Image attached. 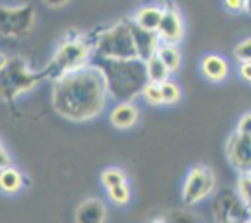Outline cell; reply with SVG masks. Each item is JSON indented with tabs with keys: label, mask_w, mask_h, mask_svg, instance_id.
Listing matches in <instances>:
<instances>
[{
	"label": "cell",
	"mask_w": 251,
	"mask_h": 223,
	"mask_svg": "<svg viewBox=\"0 0 251 223\" xmlns=\"http://www.w3.org/2000/svg\"><path fill=\"white\" fill-rule=\"evenodd\" d=\"M108 97L110 96L102 69L90 61L54 82L51 105L60 117L83 123L103 112Z\"/></svg>",
	"instance_id": "1"
},
{
	"label": "cell",
	"mask_w": 251,
	"mask_h": 223,
	"mask_svg": "<svg viewBox=\"0 0 251 223\" xmlns=\"http://www.w3.org/2000/svg\"><path fill=\"white\" fill-rule=\"evenodd\" d=\"M92 63L102 69L105 76L109 96L122 102H131L142 95L149 83L146 64L140 59L132 60H110V59H91Z\"/></svg>",
	"instance_id": "2"
},
{
	"label": "cell",
	"mask_w": 251,
	"mask_h": 223,
	"mask_svg": "<svg viewBox=\"0 0 251 223\" xmlns=\"http://www.w3.org/2000/svg\"><path fill=\"white\" fill-rule=\"evenodd\" d=\"M92 58L110 60L139 59L129 20H122L96 36L92 41Z\"/></svg>",
	"instance_id": "3"
},
{
	"label": "cell",
	"mask_w": 251,
	"mask_h": 223,
	"mask_svg": "<svg viewBox=\"0 0 251 223\" xmlns=\"http://www.w3.org/2000/svg\"><path fill=\"white\" fill-rule=\"evenodd\" d=\"M92 59V42L85 37H69L59 46L53 59L42 70L44 78L54 81L68 75L71 71L88 64Z\"/></svg>",
	"instance_id": "4"
},
{
	"label": "cell",
	"mask_w": 251,
	"mask_h": 223,
	"mask_svg": "<svg viewBox=\"0 0 251 223\" xmlns=\"http://www.w3.org/2000/svg\"><path fill=\"white\" fill-rule=\"evenodd\" d=\"M0 93L5 102H12L44 78L42 71L31 70L22 56L9 58L4 66H0Z\"/></svg>",
	"instance_id": "5"
},
{
	"label": "cell",
	"mask_w": 251,
	"mask_h": 223,
	"mask_svg": "<svg viewBox=\"0 0 251 223\" xmlns=\"http://www.w3.org/2000/svg\"><path fill=\"white\" fill-rule=\"evenodd\" d=\"M36 12L33 5L27 4L0 7V32L7 38L27 36L33 28Z\"/></svg>",
	"instance_id": "6"
},
{
	"label": "cell",
	"mask_w": 251,
	"mask_h": 223,
	"mask_svg": "<svg viewBox=\"0 0 251 223\" xmlns=\"http://www.w3.org/2000/svg\"><path fill=\"white\" fill-rule=\"evenodd\" d=\"M215 188L216 175L212 169L207 166H195L186 175L181 198L185 205H196L212 194Z\"/></svg>",
	"instance_id": "7"
},
{
	"label": "cell",
	"mask_w": 251,
	"mask_h": 223,
	"mask_svg": "<svg viewBox=\"0 0 251 223\" xmlns=\"http://www.w3.org/2000/svg\"><path fill=\"white\" fill-rule=\"evenodd\" d=\"M215 218L217 223L229 222V221H239L247 222L251 217L249 208L242 201L238 194L232 191H222L215 198Z\"/></svg>",
	"instance_id": "8"
},
{
	"label": "cell",
	"mask_w": 251,
	"mask_h": 223,
	"mask_svg": "<svg viewBox=\"0 0 251 223\" xmlns=\"http://www.w3.org/2000/svg\"><path fill=\"white\" fill-rule=\"evenodd\" d=\"M226 156L240 175L251 174V136L235 130L226 142Z\"/></svg>",
	"instance_id": "9"
},
{
	"label": "cell",
	"mask_w": 251,
	"mask_h": 223,
	"mask_svg": "<svg viewBox=\"0 0 251 223\" xmlns=\"http://www.w3.org/2000/svg\"><path fill=\"white\" fill-rule=\"evenodd\" d=\"M163 19H162L161 26L157 31V34L161 39V43L176 46L184 33L181 15L176 5L169 4V2L163 5Z\"/></svg>",
	"instance_id": "10"
},
{
	"label": "cell",
	"mask_w": 251,
	"mask_h": 223,
	"mask_svg": "<svg viewBox=\"0 0 251 223\" xmlns=\"http://www.w3.org/2000/svg\"><path fill=\"white\" fill-rule=\"evenodd\" d=\"M130 21V28H131L132 38L135 42V48H136L137 58L140 60L145 61L154 56L157 54L159 46H161V39H159L157 32H150L146 29L137 26L132 20Z\"/></svg>",
	"instance_id": "11"
},
{
	"label": "cell",
	"mask_w": 251,
	"mask_h": 223,
	"mask_svg": "<svg viewBox=\"0 0 251 223\" xmlns=\"http://www.w3.org/2000/svg\"><path fill=\"white\" fill-rule=\"evenodd\" d=\"M107 207L100 198H88L77 206L75 211V223H104Z\"/></svg>",
	"instance_id": "12"
},
{
	"label": "cell",
	"mask_w": 251,
	"mask_h": 223,
	"mask_svg": "<svg viewBox=\"0 0 251 223\" xmlns=\"http://www.w3.org/2000/svg\"><path fill=\"white\" fill-rule=\"evenodd\" d=\"M139 119V109L131 102H122L115 105L109 115V120L118 129H129Z\"/></svg>",
	"instance_id": "13"
},
{
	"label": "cell",
	"mask_w": 251,
	"mask_h": 223,
	"mask_svg": "<svg viewBox=\"0 0 251 223\" xmlns=\"http://www.w3.org/2000/svg\"><path fill=\"white\" fill-rule=\"evenodd\" d=\"M163 6L157 5H146L137 10L132 21L141 28L150 32H157L163 19Z\"/></svg>",
	"instance_id": "14"
},
{
	"label": "cell",
	"mask_w": 251,
	"mask_h": 223,
	"mask_svg": "<svg viewBox=\"0 0 251 223\" xmlns=\"http://www.w3.org/2000/svg\"><path fill=\"white\" fill-rule=\"evenodd\" d=\"M201 71L210 81L220 82L228 75V63L218 54H207L201 61Z\"/></svg>",
	"instance_id": "15"
},
{
	"label": "cell",
	"mask_w": 251,
	"mask_h": 223,
	"mask_svg": "<svg viewBox=\"0 0 251 223\" xmlns=\"http://www.w3.org/2000/svg\"><path fill=\"white\" fill-rule=\"evenodd\" d=\"M146 73L149 82L157 83V85H162V83L169 81L171 77V70L167 68L163 64V61L158 58L157 55L152 56L150 60L146 63Z\"/></svg>",
	"instance_id": "16"
},
{
	"label": "cell",
	"mask_w": 251,
	"mask_h": 223,
	"mask_svg": "<svg viewBox=\"0 0 251 223\" xmlns=\"http://www.w3.org/2000/svg\"><path fill=\"white\" fill-rule=\"evenodd\" d=\"M156 55L163 61V64L171 70V73L176 71L179 69V66H180L181 54L176 46L161 43Z\"/></svg>",
	"instance_id": "17"
},
{
	"label": "cell",
	"mask_w": 251,
	"mask_h": 223,
	"mask_svg": "<svg viewBox=\"0 0 251 223\" xmlns=\"http://www.w3.org/2000/svg\"><path fill=\"white\" fill-rule=\"evenodd\" d=\"M22 175L16 168L1 169L0 174V185L4 193L6 194H15L21 189L22 186Z\"/></svg>",
	"instance_id": "18"
},
{
	"label": "cell",
	"mask_w": 251,
	"mask_h": 223,
	"mask_svg": "<svg viewBox=\"0 0 251 223\" xmlns=\"http://www.w3.org/2000/svg\"><path fill=\"white\" fill-rule=\"evenodd\" d=\"M100 181H102L103 186L107 190L115 188V186L120 185V184L126 183V176H125L124 172L122 169L118 168H108L102 172L100 174Z\"/></svg>",
	"instance_id": "19"
},
{
	"label": "cell",
	"mask_w": 251,
	"mask_h": 223,
	"mask_svg": "<svg viewBox=\"0 0 251 223\" xmlns=\"http://www.w3.org/2000/svg\"><path fill=\"white\" fill-rule=\"evenodd\" d=\"M107 194L109 200L114 202L115 205H125L130 200V188L127 183L120 184V185L115 186V188L109 189V190H107Z\"/></svg>",
	"instance_id": "20"
},
{
	"label": "cell",
	"mask_w": 251,
	"mask_h": 223,
	"mask_svg": "<svg viewBox=\"0 0 251 223\" xmlns=\"http://www.w3.org/2000/svg\"><path fill=\"white\" fill-rule=\"evenodd\" d=\"M161 88L164 104H173V103H176L180 99L181 91L176 82L167 81V82L162 83Z\"/></svg>",
	"instance_id": "21"
},
{
	"label": "cell",
	"mask_w": 251,
	"mask_h": 223,
	"mask_svg": "<svg viewBox=\"0 0 251 223\" xmlns=\"http://www.w3.org/2000/svg\"><path fill=\"white\" fill-rule=\"evenodd\" d=\"M238 195L243 202L249 207L251 205V174H242L238 179Z\"/></svg>",
	"instance_id": "22"
},
{
	"label": "cell",
	"mask_w": 251,
	"mask_h": 223,
	"mask_svg": "<svg viewBox=\"0 0 251 223\" xmlns=\"http://www.w3.org/2000/svg\"><path fill=\"white\" fill-rule=\"evenodd\" d=\"M142 96L146 99L147 103L152 105H159L163 104V96H162V88L161 85H157V83H151L149 82L145 87Z\"/></svg>",
	"instance_id": "23"
},
{
	"label": "cell",
	"mask_w": 251,
	"mask_h": 223,
	"mask_svg": "<svg viewBox=\"0 0 251 223\" xmlns=\"http://www.w3.org/2000/svg\"><path fill=\"white\" fill-rule=\"evenodd\" d=\"M234 56L240 63H251V37L235 47Z\"/></svg>",
	"instance_id": "24"
},
{
	"label": "cell",
	"mask_w": 251,
	"mask_h": 223,
	"mask_svg": "<svg viewBox=\"0 0 251 223\" xmlns=\"http://www.w3.org/2000/svg\"><path fill=\"white\" fill-rule=\"evenodd\" d=\"M237 131L240 132V134L251 136V112L245 113V114L240 118L239 123H238Z\"/></svg>",
	"instance_id": "25"
},
{
	"label": "cell",
	"mask_w": 251,
	"mask_h": 223,
	"mask_svg": "<svg viewBox=\"0 0 251 223\" xmlns=\"http://www.w3.org/2000/svg\"><path fill=\"white\" fill-rule=\"evenodd\" d=\"M0 166H1V169L11 167V158H10V154H7L4 145H1V149H0Z\"/></svg>",
	"instance_id": "26"
},
{
	"label": "cell",
	"mask_w": 251,
	"mask_h": 223,
	"mask_svg": "<svg viewBox=\"0 0 251 223\" xmlns=\"http://www.w3.org/2000/svg\"><path fill=\"white\" fill-rule=\"evenodd\" d=\"M225 6L230 11H239V10H244V1L243 0H229V1H225Z\"/></svg>",
	"instance_id": "27"
},
{
	"label": "cell",
	"mask_w": 251,
	"mask_h": 223,
	"mask_svg": "<svg viewBox=\"0 0 251 223\" xmlns=\"http://www.w3.org/2000/svg\"><path fill=\"white\" fill-rule=\"evenodd\" d=\"M239 71L242 77L251 83V63H242Z\"/></svg>",
	"instance_id": "28"
},
{
	"label": "cell",
	"mask_w": 251,
	"mask_h": 223,
	"mask_svg": "<svg viewBox=\"0 0 251 223\" xmlns=\"http://www.w3.org/2000/svg\"><path fill=\"white\" fill-rule=\"evenodd\" d=\"M44 4H47V6L50 9H60L70 4V1H44Z\"/></svg>",
	"instance_id": "29"
},
{
	"label": "cell",
	"mask_w": 251,
	"mask_h": 223,
	"mask_svg": "<svg viewBox=\"0 0 251 223\" xmlns=\"http://www.w3.org/2000/svg\"><path fill=\"white\" fill-rule=\"evenodd\" d=\"M244 11L251 16V0H245L244 1Z\"/></svg>",
	"instance_id": "30"
},
{
	"label": "cell",
	"mask_w": 251,
	"mask_h": 223,
	"mask_svg": "<svg viewBox=\"0 0 251 223\" xmlns=\"http://www.w3.org/2000/svg\"><path fill=\"white\" fill-rule=\"evenodd\" d=\"M151 223H167V220L164 217H161V216H159V217L153 218Z\"/></svg>",
	"instance_id": "31"
},
{
	"label": "cell",
	"mask_w": 251,
	"mask_h": 223,
	"mask_svg": "<svg viewBox=\"0 0 251 223\" xmlns=\"http://www.w3.org/2000/svg\"><path fill=\"white\" fill-rule=\"evenodd\" d=\"M225 223H245V222H239V221H229V222H225Z\"/></svg>",
	"instance_id": "32"
},
{
	"label": "cell",
	"mask_w": 251,
	"mask_h": 223,
	"mask_svg": "<svg viewBox=\"0 0 251 223\" xmlns=\"http://www.w3.org/2000/svg\"><path fill=\"white\" fill-rule=\"evenodd\" d=\"M245 223H251V217H250V218H249V220H248V221H247V222H245Z\"/></svg>",
	"instance_id": "33"
},
{
	"label": "cell",
	"mask_w": 251,
	"mask_h": 223,
	"mask_svg": "<svg viewBox=\"0 0 251 223\" xmlns=\"http://www.w3.org/2000/svg\"><path fill=\"white\" fill-rule=\"evenodd\" d=\"M248 208H249V212H250V215H251V205H250L249 207H248Z\"/></svg>",
	"instance_id": "34"
}]
</instances>
